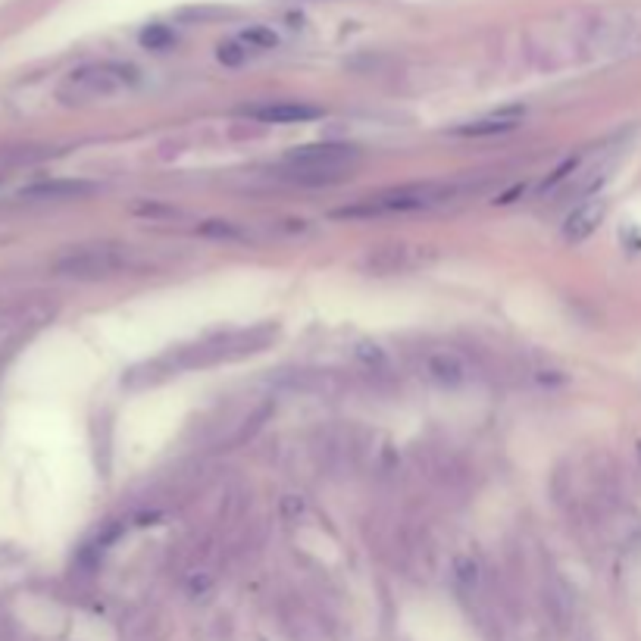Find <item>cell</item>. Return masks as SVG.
<instances>
[{
	"mask_svg": "<svg viewBox=\"0 0 641 641\" xmlns=\"http://www.w3.org/2000/svg\"><path fill=\"white\" fill-rule=\"evenodd\" d=\"M235 41L244 47V51L250 53V57H257V53L272 51V47L278 44V35H276V32H272V29H266V25H250V29L238 32Z\"/></svg>",
	"mask_w": 641,
	"mask_h": 641,
	"instance_id": "cell-11",
	"label": "cell"
},
{
	"mask_svg": "<svg viewBox=\"0 0 641 641\" xmlns=\"http://www.w3.org/2000/svg\"><path fill=\"white\" fill-rule=\"evenodd\" d=\"M426 372H429V379H435L438 385H448V388L463 385L469 376L467 363H463L457 353H432L426 363Z\"/></svg>",
	"mask_w": 641,
	"mask_h": 641,
	"instance_id": "cell-10",
	"label": "cell"
},
{
	"mask_svg": "<svg viewBox=\"0 0 641 641\" xmlns=\"http://www.w3.org/2000/svg\"><path fill=\"white\" fill-rule=\"evenodd\" d=\"M216 57H220V63H226V66H241V63H248V60H250V53L244 51V47L238 44L235 38H231V41H226V44H220Z\"/></svg>",
	"mask_w": 641,
	"mask_h": 641,
	"instance_id": "cell-12",
	"label": "cell"
},
{
	"mask_svg": "<svg viewBox=\"0 0 641 641\" xmlns=\"http://www.w3.org/2000/svg\"><path fill=\"white\" fill-rule=\"evenodd\" d=\"M638 38V25L629 16H604L595 19L585 35V44L595 53H619Z\"/></svg>",
	"mask_w": 641,
	"mask_h": 641,
	"instance_id": "cell-5",
	"label": "cell"
},
{
	"mask_svg": "<svg viewBox=\"0 0 641 641\" xmlns=\"http://www.w3.org/2000/svg\"><path fill=\"white\" fill-rule=\"evenodd\" d=\"M323 113L313 104H295V100H282V104H266V107H250L248 116L257 122H276V126H291V122H306L316 119Z\"/></svg>",
	"mask_w": 641,
	"mask_h": 641,
	"instance_id": "cell-9",
	"label": "cell"
},
{
	"mask_svg": "<svg viewBox=\"0 0 641 641\" xmlns=\"http://www.w3.org/2000/svg\"><path fill=\"white\" fill-rule=\"evenodd\" d=\"M175 41L173 32L166 29V25H151V29L141 35V44L145 47H154V51H163V47H169Z\"/></svg>",
	"mask_w": 641,
	"mask_h": 641,
	"instance_id": "cell-13",
	"label": "cell"
},
{
	"mask_svg": "<svg viewBox=\"0 0 641 641\" xmlns=\"http://www.w3.org/2000/svg\"><path fill=\"white\" fill-rule=\"evenodd\" d=\"M357 160H360V151L353 145H304V147L288 151V156H285V163L304 175L344 173V169H351Z\"/></svg>",
	"mask_w": 641,
	"mask_h": 641,
	"instance_id": "cell-3",
	"label": "cell"
},
{
	"mask_svg": "<svg viewBox=\"0 0 641 641\" xmlns=\"http://www.w3.org/2000/svg\"><path fill=\"white\" fill-rule=\"evenodd\" d=\"M451 194L448 185H438V182H410V185H401L391 191H382V194L372 197L366 207H351L341 210L338 216H372V213H407V210H422L438 203L441 197Z\"/></svg>",
	"mask_w": 641,
	"mask_h": 641,
	"instance_id": "cell-2",
	"label": "cell"
},
{
	"mask_svg": "<svg viewBox=\"0 0 641 641\" xmlns=\"http://www.w3.org/2000/svg\"><path fill=\"white\" fill-rule=\"evenodd\" d=\"M604 216H607V201H601V197L579 203V207L572 210L570 216H566V222H563V238H566L570 244L585 241V238L595 235L598 226L604 222Z\"/></svg>",
	"mask_w": 641,
	"mask_h": 641,
	"instance_id": "cell-7",
	"label": "cell"
},
{
	"mask_svg": "<svg viewBox=\"0 0 641 641\" xmlns=\"http://www.w3.org/2000/svg\"><path fill=\"white\" fill-rule=\"evenodd\" d=\"M94 191H98V185L85 179H51L19 191V197H25V201H79V197H88Z\"/></svg>",
	"mask_w": 641,
	"mask_h": 641,
	"instance_id": "cell-8",
	"label": "cell"
},
{
	"mask_svg": "<svg viewBox=\"0 0 641 641\" xmlns=\"http://www.w3.org/2000/svg\"><path fill=\"white\" fill-rule=\"evenodd\" d=\"M138 81V72L135 66L126 63H88L72 70L70 76L63 79V85L57 88V98L63 104H88V100H100V98H113V94H122Z\"/></svg>",
	"mask_w": 641,
	"mask_h": 641,
	"instance_id": "cell-1",
	"label": "cell"
},
{
	"mask_svg": "<svg viewBox=\"0 0 641 641\" xmlns=\"http://www.w3.org/2000/svg\"><path fill=\"white\" fill-rule=\"evenodd\" d=\"M526 110L523 107H501L495 113H485L479 119H469L463 126L454 128V135H463V138H488V135H504V132H514L516 126L523 122Z\"/></svg>",
	"mask_w": 641,
	"mask_h": 641,
	"instance_id": "cell-6",
	"label": "cell"
},
{
	"mask_svg": "<svg viewBox=\"0 0 641 641\" xmlns=\"http://www.w3.org/2000/svg\"><path fill=\"white\" fill-rule=\"evenodd\" d=\"M126 266V250L110 248V244H91V248H81L66 254L63 260L57 263L60 276L70 278H107L113 272H119Z\"/></svg>",
	"mask_w": 641,
	"mask_h": 641,
	"instance_id": "cell-4",
	"label": "cell"
}]
</instances>
